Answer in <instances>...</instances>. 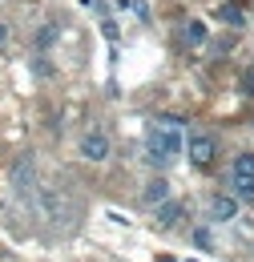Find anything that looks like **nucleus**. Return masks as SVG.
<instances>
[{"label": "nucleus", "mask_w": 254, "mask_h": 262, "mask_svg": "<svg viewBox=\"0 0 254 262\" xmlns=\"http://www.w3.org/2000/svg\"><path fill=\"white\" fill-rule=\"evenodd\" d=\"M186 149V121L178 117H154L145 125V162L165 169L170 162H178Z\"/></svg>", "instance_id": "1"}, {"label": "nucleus", "mask_w": 254, "mask_h": 262, "mask_svg": "<svg viewBox=\"0 0 254 262\" xmlns=\"http://www.w3.org/2000/svg\"><path fill=\"white\" fill-rule=\"evenodd\" d=\"M186 154H190V162L198 165V169H206V165L218 158V145H214L210 133H194L190 141H186Z\"/></svg>", "instance_id": "2"}, {"label": "nucleus", "mask_w": 254, "mask_h": 262, "mask_svg": "<svg viewBox=\"0 0 254 262\" xmlns=\"http://www.w3.org/2000/svg\"><path fill=\"white\" fill-rule=\"evenodd\" d=\"M238 218V198H230V194H214L210 198V222H234Z\"/></svg>", "instance_id": "3"}, {"label": "nucleus", "mask_w": 254, "mask_h": 262, "mask_svg": "<svg viewBox=\"0 0 254 262\" xmlns=\"http://www.w3.org/2000/svg\"><path fill=\"white\" fill-rule=\"evenodd\" d=\"M81 154H85L89 162H105V158H109V137H105V133H85V137H81Z\"/></svg>", "instance_id": "4"}, {"label": "nucleus", "mask_w": 254, "mask_h": 262, "mask_svg": "<svg viewBox=\"0 0 254 262\" xmlns=\"http://www.w3.org/2000/svg\"><path fill=\"white\" fill-rule=\"evenodd\" d=\"M182 214H186V206H182V202H174V198H165L161 206H154V226L170 230L178 218H182Z\"/></svg>", "instance_id": "5"}, {"label": "nucleus", "mask_w": 254, "mask_h": 262, "mask_svg": "<svg viewBox=\"0 0 254 262\" xmlns=\"http://www.w3.org/2000/svg\"><path fill=\"white\" fill-rule=\"evenodd\" d=\"M230 182H254V154H238V158H234Z\"/></svg>", "instance_id": "6"}, {"label": "nucleus", "mask_w": 254, "mask_h": 262, "mask_svg": "<svg viewBox=\"0 0 254 262\" xmlns=\"http://www.w3.org/2000/svg\"><path fill=\"white\" fill-rule=\"evenodd\" d=\"M182 40H186L190 49L206 45V25H202V20H186V25H182Z\"/></svg>", "instance_id": "7"}, {"label": "nucleus", "mask_w": 254, "mask_h": 262, "mask_svg": "<svg viewBox=\"0 0 254 262\" xmlns=\"http://www.w3.org/2000/svg\"><path fill=\"white\" fill-rule=\"evenodd\" d=\"M165 194H170V186L158 178V182H150V186H145V194H141V198H145L150 206H161V202H165Z\"/></svg>", "instance_id": "8"}, {"label": "nucleus", "mask_w": 254, "mask_h": 262, "mask_svg": "<svg viewBox=\"0 0 254 262\" xmlns=\"http://www.w3.org/2000/svg\"><path fill=\"white\" fill-rule=\"evenodd\" d=\"M218 20H226V25H242V12H238L234 4H222V8H218Z\"/></svg>", "instance_id": "9"}, {"label": "nucleus", "mask_w": 254, "mask_h": 262, "mask_svg": "<svg viewBox=\"0 0 254 262\" xmlns=\"http://www.w3.org/2000/svg\"><path fill=\"white\" fill-rule=\"evenodd\" d=\"M234 194L246 198V202H254V182H234Z\"/></svg>", "instance_id": "10"}, {"label": "nucleus", "mask_w": 254, "mask_h": 262, "mask_svg": "<svg viewBox=\"0 0 254 262\" xmlns=\"http://www.w3.org/2000/svg\"><path fill=\"white\" fill-rule=\"evenodd\" d=\"M242 89H246V93H254V69L246 73V77H242Z\"/></svg>", "instance_id": "11"}, {"label": "nucleus", "mask_w": 254, "mask_h": 262, "mask_svg": "<svg viewBox=\"0 0 254 262\" xmlns=\"http://www.w3.org/2000/svg\"><path fill=\"white\" fill-rule=\"evenodd\" d=\"M4 40H8V29H4V25H0V45H4Z\"/></svg>", "instance_id": "12"}]
</instances>
